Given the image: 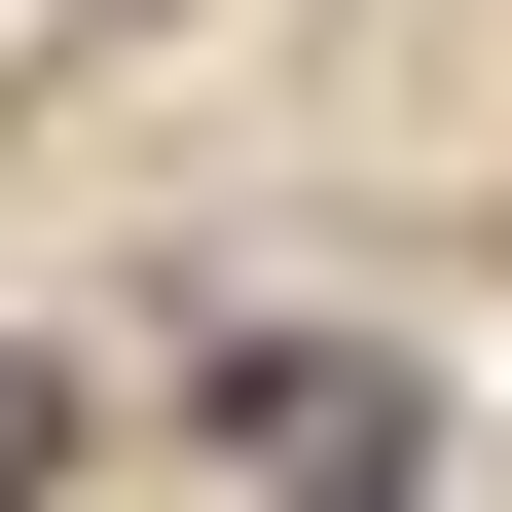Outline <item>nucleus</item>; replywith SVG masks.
Segmentation results:
<instances>
[{
	"instance_id": "1",
	"label": "nucleus",
	"mask_w": 512,
	"mask_h": 512,
	"mask_svg": "<svg viewBox=\"0 0 512 512\" xmlns=\"http://www.w3.org/2000/svg\"><path fill=\"white\" fill-rule=\"evenodd\" d=\"M220 439H256V512H403V366L366 330H220Z\"/></svg>"
},
{
	"instance_id": "2",
	"label": "nucleus",
	"mask_w": 512,
	"mask_h": 512,
	"mask_svg": "<svg viewBox=\"0 0 512 512\" xmlns=\"http://www.w3.org/2000/svg\"><path fill=\"white\" fill-rule=\"evenodd\" d=\"M37 439H74V403H37V366H0V512H37Z\"/></svg>"
}]
</instances>
